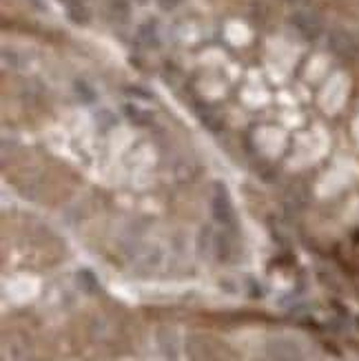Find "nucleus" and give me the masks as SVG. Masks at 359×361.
Masks as SVG:
<instances>
[{"mask_svg": "<svg viewBox=\"0 0 359 361\" xmlns=\"http://www.w3.org/2000/svg\"><path fill=\"white\" fill-rule=\"evenodd\" d=\"M288 20H291V27L306 40H317V36L322 34L320 18L308 9H295Z\"/></svg>", "mask_w": 359, "mask_h": 361, "instance_id": "f257e3e1", "label": "nucleus"}, {"mask_svg": "<svg viewBox=\"0 0 359 361\" xmlns=\"http://www.w3.org/2000/svg\"><path fill=\"white\" fill-rule=\"evenodd\" d=\"M211 211L213 215L220 219L222 224H231L236 215H233V204L229 200V193L224 191L222 184H215L213 188V195H211Z\"/></svg>", "mask_w": 359, "mask_h": 361, "instance_id": "f03ea898", "label": "nucleus"}, {"mask_svg": "<svg viewBox=\"0 0 359 361\" xmlns=\"http://www.w3.org/2000/svg\"><path fill=\"white\" fill-rule=\"evenodd\" d=\"M138 34H140V38H145V40H147V44H149V47L158 44V31H155V25H151V23L140 25Z\"/></svg>", "mask_w": 359, "mask_h": 361, "instance_id": "7ed1b4c3", "label": "nucleus"}, {"mask_svg": "<svg viewBox=\"0 0 359 361\" xmlns=\"http://www.w3.org/2000/svg\"><path fill=\"white\" fill-rule=\"evenodd\" d=\"M109 9H111L116 16H120V18H129V13H131V7L127 0H109Z\"/></svg>", "mask_w": 359, "mask_h": 361, "instance_id": "20e7f679", "label": "nucleus"}, {"mask_svg": "<svg viewBox=\"0 0 359 361\" xmlns=\"http://www.w3.org/2000/svg\"><path fill=\"white\" fill-rule=\"evenodd\" d=\"M155 5H158L160 11L169 13V11H176L182 5V0H155Z\"/></svg>", "mask_w": 359, "mask_h": 361, "instance_id": "39448f33", "label": "nucleus"}, {"mask_svg": "<svg viewBox=\"0 0 359 361\" xmlns=\"http://www.w3.org/2000/svg\"><path fill=\"white\" fill-rule=\"evenodd\" d=\"M284 3H288V5H302V3H306V0H284Z\"/></svg>", "mask_w": 359, "mask_h": 361, "instance_id": "423d86ee", "label": "nucleus"}, {"mask_svg": "<svg viewBox=\"0 0 359 361\" xmlns=\"http://www.w3.org/2000/svg\"><path fill=\"white\" fill-rule=\"evenodd\" d=\"M151 0H135V5H149Z\"/></svg>", "mask_w": 359, "mask_h": 361, "instance_id": "0eeeda50", "label": "nucleus"}]
</instances>
